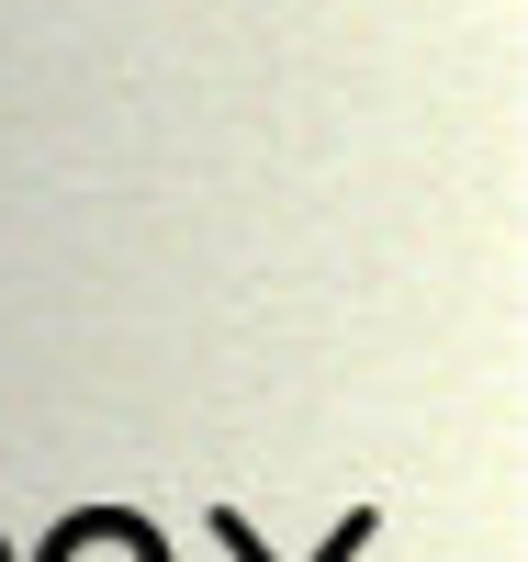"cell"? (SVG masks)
<instances>
[{
	"mask_svg": "<svg viewBox=\"0 0 528 562\" xmlns=\"http://www.w3.org/2000/svg\"><path fill=\"white\" fill-rule=\"evenodd\" d=\"M45 562H158V540L135 529V518H68Z\"/></svg>",
	"mask_w": 528,
	"mask_h": 562,
	"instance_id": "1",
	"label": "cell"
}]
</instances>
